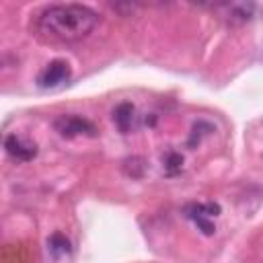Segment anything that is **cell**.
Returning <instances> with one entry per match:
<instances>
[{
  "label": "cell",
  "mask_w": 263,
  "mask_h": 263,
  "mask_svg": "<svg viewBox=\"0 0 263 263\" xmlns=\"http://www.w3.org/2000/svg\"><path fill=\"white\" fill-rule=\"evenodd\" d=\"M220 214V205L218 203H187L185 205V216L195 222V226L205 234L212 236L216 232V224L214 218Z\"/></svg>",
  "instance_id": "7a4b0ae2"
},
{
  "label": "cell",
  "mask_w": 263,
  "mask_h": 263,
  "mask_svg": "<svg viewBox=\"0 0 263 263\" xmlns=\"http://www.w3.org/2000/svg\"><path fill=\"white\" fill-rule=\"evenodd\" d=\"M136 107L132 103H119L113 111V121L121 134H129L136 127Z\"/></svg>",
  "instance_id": "8992f818"
},
{
  "label": "cell",
  "mask_w": 263,
  "mask_h": 263,
  "mask_svg": "<svg viewBox=\"0 0 263 263\" xmlns=\"http://www.w3.org/2000/svg\"><path fill=\"white\" fill-rule=\"evenodd\" d=\"M181 166H183V158H181V154L175 152V150H168L166 156H164V171H166L168 175H175V173L181 171Z\"/></svg>",
  "instance_id": "9c48e42d"
},
{
  "label": "cell",
  "mask_w": 263,
  "mask_h": 263,
  "mask_svg": "<svg viewBox=\"0 0 263 263\" xmlns=\"http://www.w3.org/2000/svg\"><path fill=\"white\" fill-rule=\"evenodd\" d=\"M72 78V68L66 60H53L49 62L37 76V84L41 88H60Z\"/></svg>",
  "instance_id": "277c9868"
},
{
  "label": "cell",
  "mask_w": 263,
  "mask_h": 263,
  "mask_svg": "<svg viewBox=\"0 0 263 263\" xmlns=\"http://www.w3.org/2000/svg\"><path fill=\"white\" fill-rule=\"evenodd\" d=\"M47 251H49V257L53 259V261H60L62 257H66V255H70V240L64 236V234H60V232H55V234H51L49 236V240H47Z\"/></svg>",
  "instance_id": "ba28073f"
},
{
  "label": "cell",
  "mask_w": 263,
  "mask_h": 263,
  "mask_svg": "<svg viewBox=\"0 0 263 263\" xmlns=\"http://www.w3.org/2000/svg\"><path fill=\"white\" fill-rule=\"evenodd\" d=\"M214 6L226 10V18L232 25H238V23L249 21L253 16V12H255V4H251V2L249 4H245V2H232V4H214Z\"/></svg>",
  "instance_id": "52a82bcc"
},
{
  "label": "cell",
  "mask_w": 263,
  "mask_h": 263,
  "mask_svg": "<svg viewBox=\"0 0 263 263\" xmlns=\"http://www.w3.org/2000/svg\"><path fill=\"white\" fill-rule=\"evenodd\" d=\"M53 127L62 138H78V136H95L97 134V127L92 125V121H88L86 117H80V115H72V113L55 117Z\"/></svg>",
  "instance_id": "3957f363"
},
{
  "label": "cell",
  "mask_w": 263,
  "mask_h": 263,
  "mask_svg": "<svg viewBox=\"0 0 263 263\" xmlns=\"http://www.w3.org/2000/svg\"><path fill=\"white\" fill-rule=\"evenodd\" d=\"M99 25V14L82 4H53L37 12L33 31L43 41L76 43L86 39Z\"/></svg>",
  "instance_id": "6da1fadb"
},
{
  "label": "cell",
  "mask_w": 263,
  "mask_h": 263,
  "mask_svg": "<svg viewBox=\"0 0 263 263\" xmlns=\"http://www.w3.org/2000/svg\"><path fill=\"white\" fill-rule=\"evenodd\" d=\"M4 148L8 152L10 158H14L16 162H29L37 156V144L35 142H29L16 134H8L4 138Z\"/></svg>",
  "instance_id": "5b68a950"
}]
</instances>
